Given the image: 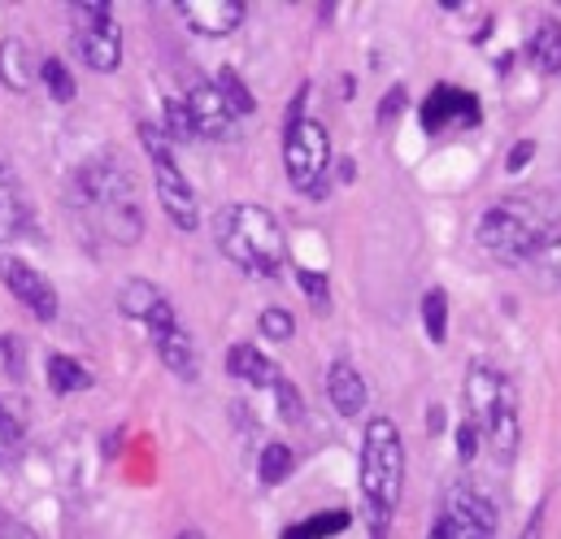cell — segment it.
Wrapping results in <instances>:
<instances>
[{
    "label": "cell",
    "mask_w": 561,
    "mask_h": 539,
    "mask_svg": "<svg viewBox=\"0 0 561 539\" xmlns=\"http://www.w3.org/2000/svg\"><path fill=\"white\" fill-rule=\"evenodd\" d=\"M70 205L105 240H114V244H140L144 236L140 187H136L131 170L114 152H101V157H92V161H83L75 170V179H70Z\"/></svg>",
    "instance_id": "cell-1"
},
{
    "label": "cell",
    "mask_w": 561,
    "mask_h": 539,
    "mask_svg": "<svg viewBox=\"0 0 561 539\" xmlns=\"http://www.w3.org/2000/svg\"><path fill=\"white\" fill-rule=\"evenodd\" d=\"M362 501H366V518H370V536L383 539L392 527V514L401 505L405 492V444L392 417H370L366 435H362Z\"/></svg>",
    "instance_id": "cell-2"
},
{
    "label": "cell",
    "mask_w": 561,
    "mask_h": 539,
    "mask_svg": "<svg viewBox=\"0 0 561 539\" xmlns=\"http://www.w3.org/2000/svg\"><path fill=\"white\" fill-rule=\"evenodd\" d=\"M214 240L231 266H240L253 278H279L283 262H287V240H283L275 214L262 205H249V200L218 209Z\"/></svg>",
    "instance_id": "cell-3"
},
{
    "label": "cell",
    "mask_w": 561,
    "mask_h": 539,
    "mask_svg": "<svg viewBox=\"0 0 561 539\" xmlns=\"http://www.w3.org/2000/svg\"><path fill=\"white\" fill-rule=\"evenodd\" d=\"M466 409H470L466 422L479 431V439L492 448V457L501 466H510L518 457V444H523L514 379L505 370L488 366V362H470V370H466Z\"/></svg>",
    "instance_id": "cell-4"
},
{
    "label": "cell",
    "mask_w": 561,
    "mask_h": 539,
    "mask_svg": "<svg viewBox=\"0 0 561 539\" xmlns=\"http://www.w3.org/2000/svg\"><path fill=\"white\" fill-rule=\"evenodd\" d=\"M553 240V209L540 205L536 196H523V200H496L479 227H474V244L505 262V266H518V262H531L545 244Z\"/></svg>",
    "instance_id": "cell-5"
},
{
    "label": "cell",
    "mask_w": 561,
    "mask_h": 539,
    "mask_svg": "<svg viewBox=\"0 0 561 539\" xmlns=\"http://www.w3.org/2000/svg\"><path fill=\"white\" fill-rule=\"evenodd\" d=\"M283 170L287 183L309 200H322L331 192V135L318 118L283 127Z\"/></svg>",
    "instance_id": "cell-6"
},
{
    "label": "cell",
    "mask_w": 561,
    "mask_h": 539,
    "mask_svg": "<svg viewBox=\"0 0 561 539\" xmlns=\"http://www.w3.org/2000/svg\"><path fill=\"white\" fill-rule=\"evenodd\" d=\"M136 131H140L144 157H148V165H152V183H157V200H161L165 218H170L179 231H196L201 209H196V192H192V183H187L183 170H179L174 144L161 135L157 123H140Z\"/></svg>",
    "instance_id": "cell-7"
},
{
    "label": "cell",
    "mask_w": 561,
    "mask_h": 539,
    "mask_svg": "<svg viewBox=\"0 0 561 539\" xmlns=\"http://www.w3.org/2000/svg\"><path fill=\"white\" fill-rule=\"evenodd\" d=\"M70 22H75V53L83 57V66L96 74H114L123 66V31L114 4L105 0L70 4Z\"/></svg>",
    "instance_id": "cell-8"
},
{
    "label": "cell",
    "mask_w": 561,
    "mask_h": 539,
    "mask_svg": "<svg viewBox=\"0 0 561 539\" xmlns=\"http://www.w3.org/2000/svg\"><path fill=\"white\" fill-rule=\"evenodd\" d=\"M435 527L444 531V539H496V505L483 492L457 483L448 488Z\"/></svg>",
    "instance_id": "cell-9"
},
{
    "label": "cell",
    "mask_w": 561,
    "mask_h": 539,
    "mask_svg": "<svg viewBox=\"0 0 561 539\" xmlns=\"http://www.w3.org/2000/svg\"><path fill=\"white\" fill-rule=\"evenodd\" d=\"M0 287H4L35 322H57L61 296H57V287L48 283V274H39L31 262H22V257H13V253H0Z\"/></svg>",
    "instance_id": "cell-10"
},
{
    "label": "cell",
    "mask_w": 561,
    "mask_h": 539,
    "mask_svg": "<svg viewBox=\"0 0 561 539\" xmlns=\"http://www.w3.org/2000/svg\"><path fill=\"white\" fill-rule=\"evenodd\" d=\"M419 118L426 135H448V131H470V127H479V123H483V110H479V96H474V92L453 88V83H439V88H431V96L422 101Z\"/></svg>",
    "instance_id": "cell-11"
},
{
    "label": "cell",
    "mask_w": 561,
    "mask_h": 539,
    "mask_svg": "<svg viewBox=\"0 0 561 539\" xmlns=\"http://www.w3.org/2000/svg\"><path fill=\"white\" fill-rule=\"evenodd\" d=\"M118 309H123V318L140 322L144 331H148V340L161 335V331H170V326H179V313H174L170 296H165L157 283H148V278L123 283V291H118Z\"/></svg>",
    "instance_id": "cell-12"
},
{
    "label": "cell",
    "mask_w": 561,
    "mask_h": 539,
    "mask_svg": "<svg viewBox=\"0 0 561 539\" xmlns=\"http://www.w3.org/2000/svg\"><path fill=\"white\" fill-rule=\"evenodd\" d=\"M183 105H187V118H192V131L196 135H205V139H236L240 118L231 114V105L222 101V92L209 79H192Z\"/></svg>",
    "instance_id": "cell-13"
},
{
    "label": "cell",
    "mask_w": 561,
    "mask_h": 539,
    "mask_svg": "<svg viewBox=\"0 0 561 539\" xmlns=\"http://www.w3.org/2000/svg\"><path fill=\"white\" fill-rule=\"evenodd\" d=\"M174 13L196 31V35H209V39H222L231 31H240L244 22V0H183L174 4Z\"/></svg>",
    "instance_id": "cell-14"
},
{
    "label": "cell",
    "mask_w": 561,
    "mask_h": 539,
    "mask_svg": "<svg viewBox=\"0 0 561 539\" xmlns=\"http://www.w3.org/2000/svg\"><path fill=\"white\" fill-rule=\"evenodd\" d=\"M35 79H39V57L31 53L26 39L9 35V39L0 44V83H4L9 92H31Z\"/></svg>",
    "instance_id": "cell-15"
},
{
    "label": "cell",
    "mask_w": 561,
    "mask_h": 539,
    "mask_svg": "<svg viewBox=\"0 0 561 539\" xmlns=\"http://www.w3.org/2000/svg\"><path fill=\"white\" fill-rule=\"evenodd\" d=\"M227 375H231V379H244L249 388H275L283 379L279 366H275L257 344H231V348H227Z\"/></svg>",
    "instance_id": "cell-16"
},
{
    "label": "cell",
    "mask_w": 561,
    "mask_h": 539,
    "mask_svg": "<svg viewBox=\"0 0 561 539\" xmlns=\"http://www.w3.org/2000/svg\"><path fill=\"white\" fill-rule=\"evenodd\" d=\"M152 348H157V357H161V366H165L170 375H179V379H187V383L201 375L196 344H192V335H187L183 326H170V331L152 335Z\"/></svg>",
    "instance_id": "cell-17"
},
{
    "label": "cell",
    "mask_w": 561,
    "mask_h": 539,
    "mask_svg": "<svg viewBox=\"0 0 561 539\" xmlns=\"http://www.w3.org/2000/svg\"><path fill=\"white\" fill-rule=\"evenodd\" d=\"M327 397H331L340 417H357L366 409V379L357 375L353 362H331V370H327Z\"/></svg>",
    "instance_id": "cell-18"
},
{
    "label": "cell",
    "mask_w": 561,
    "mask_h": 539,
    "mask_svg": "<svg viewBox=\"0 0 561 539\" xmlns=\"http://www.w3.org/2000/svg\"><path fill=\"white\" fill-rule=\"evenodd\" d=\"M22 231H26V200H22V192H18L13 174H9V165L0 161V244L18 240Z\"/></svg>",
    "instance_id": "cell-19"
},
{
    "label": "cell",
    "mask_w": 561,
    "mask_h": 539,
    "mask_svg": "<svg viewBox=\"0 0 561 539\" xmlns=\"http://www.w3.org/2000/svg\"><path fill=\"white\" fill-rule=\"evenodd\" d=\"M44 375H48V392H57V397H79V392L92 388V370L79 366L75 357H66V353H53Z\"/></svg>",
    "instance_id": "cell-20"
},
{
    "label": "cell",
    "mask_w": 561,
    "mask_h": 539,
    "mask_svg": "<svg viewBox=\"0 0 561 539\" xmlns=\"http://www.w3.org/2000/svg\"><path fill=\"white\" fill-rule=\"evenodd\" d=\"M527 57L540 74H561V26L558 22H540L531 44H527Z\"/></svg>",
    "instance_id": "cell-21"
},
{
    "label": "cell",
    "mask_w": 561,
    "mask_h": 539,
    "mask_svg": "<svg viewBox=\"0 0 561 539\" xmlns=\"http://www.w3.org/2000/svg\"><path fill=\"white\" fill-rule=\"evenodd\" d=\"M348 527H353V514L348 509H327V514H313V518L287 527L283 539H331L340 536V531H348Z\"/></svg>",
    "instance_id": "cell-22"
},
{
    "label": "cell",
    "mask_w": 561,
    "mask_h": 539,
    "mask_svg": "<svg viewBox=\"0 0 561 539\" xmlns=\"http://www.w3.org/2000/svg\"><path fill=\"white\" fill-rule=\"evenodd\" d=\"M39 83L48 88V96H53L57 105H70V101L79 96V83H75L70 66H66L61 57H39Z\"/></svg>",
    "instance_id": "cell-23"
},
{
    "label": "cell",
    "mask_w": 561,
    "mask_h": 539,
    "mask_svg": "<svg viewBox=\"0 0 561 539\" xmlns=\"http://www.w3.org/2000/svg\"><path fill=\"white\" fill-rule=\"evenodd\" d=\"M296 470V457H291V448L287 444H266L262 448V457H257V479L266 483V488H279V483H287V474Z\"/></svg>",
    "instance_id": "cell-24"
},
{
    "label": "cell",
    "mask_w": 561,
    "mask_h": 539,
    "mask_svg": "<svg viewBox=\"0 0 561 539\" xmlns=\"http://www.w3.org/2000/svg\"><path fill=\"white\" fill-rule=\"evenodd\" d=\"M214 88L222 92V101L231 105V114H236V118H249V114L257 110V101H253V92H249V83H244V79H240V74L231 70V66H222V70H218V79H214Z\"/></svg>",
    "instance_id": "cell-25"
},
{
    "label": "cell",
    "mask_w": 561,
    "mask_h": 539,
    "mask_svg": "<svg viewBox=\"0 0 561 539\" xmlns=\"http://www.w3.org/2000/svg\"><path fill=\"white\" fill-rule=\"evenodd\" d=\"M422 326H426V340L431 344H444L448 340V291L444 287H431L422 296Z\"/></svg>",
    "instance_id": "cell-26"
},
{
    "label": "cell",
    "mask_w": 561,
    "mask_h": 539,
    "mask_svg": "<svg viewBox=\"0 0 561 539\" xmlns=\"http://www.w3.org/2000/svg\"><path fill=\"white\" fill-rule=\"evenodd\" d=\"M161 135H165L170 144H187V139H196L183 96H165V127H161Z\"/></svg>",
    "instance_id": "cell-27"
},
{
    "label": "cell",
    "mask_w": 561,
    "mask_h": 539,
    "mask_svg": "<svg viewBox=\"0 0 561 539\" xmlns=\"http://www.w3.org/2000/svg\"><path fill=\"white\" fill-rule=\"evenodd\" d=\"M296 283H300V291L309 296V305H313L318 313L331 309V278H327L322 270H296Z\"/></svg>",
    "instance_id": "cell-28"
},
{
    "label": "cell",
    "mask_w": 561,
    "mask_h": 539,
    "mask_svg": "<svg viewBox=\"0 0 561 539\" xmlns=\"http://www.w3.org/2000/svg\"><path fill=\"white\" fill-rule=\"evenodd\" d=\"M257 326H262V335L271 340V344H287L291 335H296V318L279 309V305H271V309H262V318H257Z\"/></svg>",
    "instance_id": "cell-29"
},
{
    "label": "cell",
    "mask_w": 561,
    "mask_h": 539,
    "mask_svg": "<svg viewBox=\"0 0 561 539\" xmlns=\"http://www.w3.org/2000/svg\"><path fill=\"white\" fill-rule=\"evenodd\" d=\"M22 457V431L13 422V413L0 404V466H13Z\"/></svg>",
    "instance_id": "cell-30"
},
{
    "label": "cell",
    "mask_w": 561,
    "mask_h": 539,
    "mask_svg": "<svg viewBox=\"0 0 561 539\" xmlns=\"http://www.w3.org/2000/svg\"><path fill=\"white\" fill-rule=\"evenodd\" d=\"M271 392H275V401H279V417L287 422V426H296V422L305 417V401H300V392H296L287 379H279Z\"/></svg>",
    "instance_id": "cell-31"
},
{
    "label": "cell",
    "mask_w": 561,
    "mask_h": 539,
    "mask_svg": "<svg viewBox=\"0 0 561 539\" xmlns=\"http://www.w3.org/2000/svg\"><path fill=\"white\" fill-rule=\"evenodd\" d=\"M531 266L540 270L549 283H561V236H553V240L531 257Z\"/></svg>",
    "instance_id": "cell-32"
},
{
    "label": "cell",
    "mask_w": 561,
    "mask_h": 539,
    "mask_svg": "<svg viewBox=\"0 0 561 539\" xmlns=\"http://www.w3.org/2000/svg\"><path fill=\"white\" fill-rule=\"evenodd\" d=\"M405 105H410V92L397 83V88H388V96H383V105H379V127H388V123H397L401 114H405Z\"/></svg>",
    "instance_id": "cell-33"
},
{
    "label": "cell",
    "mask_w": 561,
    "mask_h": 539,
    "mask_svg": "<svg viewBox=\"0 0 561 539\" xmlns=\"http://www.w3.org/2000/svg\"><path fill=\"white\" fill-rule=\"evenodd\" d=\"M0 357H4V370H9L13 379H22L26 353H22V340H18V335H0Z\"/></svg>",
    "instance_id": "cell-34"
},
{
    "label": "cell",
    "mask_w": 561,
    "mask_h": 539,
    "mask_svg": "<svg viewBox=\"0 0 561 539\" xmlns=\"http://www.w3.org/2000/svg\"><path fill=\"white\" fill-rule=\"evenodd\" d=\"M479 444H483L479 431H474L470 422H461V426H457V457H461V461H474V457H479Z\"/></svg>",
    "instance_id": "cell-35"
},
{
    "label": "cell",
    "mask_w": 561,
    "mask_h": 539,
    "mask_svg": "<svg viewBox=\"0 0 561 539\" xmlns=\"http://www.w3.org/2000/svg\"><path fill=\"white\" fill-rule=\"evenodd\" d=\"M531 157H536V144H531V139H523V144H514V148H510L505 170H510V174H518V170H527V161H531Z\"/></svg>",
    "instance_id": "cell-36"
},
{
    "label": "cell",
    "mask_w": 561,
    "mask_h": 539,
    "mask_svg": "<svg viewBox=\"0 0 561 539\" xmlns=\"http://www.w3.org/2000/svg\"><path fill=\"white\" fill-rule=\"evenodd\" d=\"M0 539H35V531H31L26 523H18V518L0 514Z\"/></svg>",
    "instance_id": "cell-37"
},
{
    "label": "cell",
    "mask_w": 561,
    "mask_h": 539,
    "mask_svg": "<svg viewBox=\"0 0 561 539\" xmlns=\"http://www.w3.org/2000/svg\"><path fill=\"white\" fill-rule=\"evenodd\" d=\"M426 413H431V417H426V426H431V435H439V431H444V409H439V404H431Z\"/></svg>",
    "instance_id": "cell-38"
},
{
    "label": "cell",
    "mask_w": 561,
    "mask_h": 539,
    "mask_svg": "<svg viewBox=\"0 0 561 539\" xmlns=\"http://www.w3.org/2000/svg\"><path fill=\"white\" fill-rule=\"evenodd\" d=\"M536 536H540V509H536V518L527 523V536H523V539H536Z\"/></svg>",
    "instance_id": "cell-39"
},
{
    "label": "cell",
    "mask_w": 561,
    "mask_h": 539,
    "mask_svg": "<svg viewBox=\"0 0 561 539\" xmlns=\"http://www.w3.org/2000/svg\"><path fill=\"white\" fill-rule=\"evenodd\" d=\"M353 170H357L353 161H340V179H344V183H353Z\"/></svg>",
    "instance_id": "cell-40"
},
{
    "label": "cell",
    "mask_w": 561,
    "mask_h": 539,
    "mask_svg": "<svg viewBox=\"0 0 561 539\" xmlns=\"http://www.w3.org/2000/svg\"><path fill=\"white\" fill-rule=\"evenodd\" d=\"M174 539H205V531H196V527H187V531H179Z\"/></svg>",
    "instance_id": "cell-41"
},
{
    "label": "cell",
    "mask_w": 561,
    "mask_h": 539,
    "mask_svg": "<svg viewBox=\"0 0 561 539\" xmlns=\"http://www.w3.org/2000/svg\"><path fill=\"white\" fill-rule=\"evenodd\" d=\"M0 514H4V509H0Z\"/></svg>",
    "instance_id": "cell-42"
}]
</instances>
